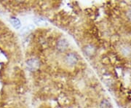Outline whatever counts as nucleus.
I'll list each match as a JSON object with an SVG mask.
<instances>
[{
  "mask_svg": "<svg viewBox=\"0 0 131 108\" xmlns=\"http://www.w3.org/2000/svg\"><path fill=\"white\" fill-rule=\"evenodd\" d=\"M84 52L88 56H92L95 53V48L92 45H88L84 47Z\"/></svg>",
  "mask_w": 131,
  "mask_h": 108,
  "instance_id": "5",
  "label": "nucleus"
},
{
  "mask_svg": "<svg viewBox=\"0 0 131 108\" xmlns=\"http://www.w3.org/2000/svg\"><path fill=\"white\" fill-rule=\"evenodd\" d=\"M10 23L12 24L13 26L16 29H18L21 26V23H20V20L17 18H14V17L11 18H10Z\"/></svg>",
  "mask_w": 131,
  "mask_h": 108,
  "instance_id": "4",
  "label": "nucleus"
},
{
  "mask_svg": "<svg viewBox=\"0 0 131 108\" xmlns=\"http://www.w3.org/2000/svg\"><path fill=\"white\" fill-rule=\"evenodd\" d=\"M34 28L33 26H26V27H25V28L22 30V32H21V33L25 34V33H28L29 32H31V30H32V28Z\"/></svg>",
  "mask_w": 131,
  "mask_h": 108,
  "instance_id": "8",
  "label": "nucleus"
},
{
  "mask_svg": "<svg viewBox=\"0 0 131 108\" xmlns=\"http://www.w3.org/2000/svg\"><path fill=\"white\" fill-rule=\"evenodd\" d=\"M127 16L131 19V9L130 10H129V12H128V13H127Z\"/></svg>",
  "mask_w": 131,
  "mask_h": 108,
  "instance_id": "9",
  "label": "nucleus"
},
{
  "mask_svg": "<svg viewBox=\"0 0 131 108\" xmlns=\"http://www.w3.org/2000/svg\"><path fill=\"white\" fill-rule=\"evenodd\" d=\"M26 65L29 70L35 71L39 69L40 63L37 58H30L26 61Z\"/></svg>",
  "mask_w": 131,
  "mask_h": 108,
  "instance_id": "2",
  "label": "nucleus"
},
{
  "mask_svg": "<svg viewBox=\"0 0 131 108\" xmlns=\"http://www.w3.org/2000/svg\"><path fill=\"white\" fill-rule=\"evenodd\" d=\"M100 107L101 108H111V104L108 102V101H107L106 99L103 100L101 102V103L100 104Z\"/></svg>",
  "mask_w": 131,
  "mask_h": 108,
  "instance_id": "7",
  "label": "nucleus"
},
{
  "mask_svg": "<svg viewBox=\"0 0 131 108\" xmlns=\"http://www.w3.org/2000/svg\"><path fill=\"white\" fill-rule=\"evenodd\" d=\"M68 46H69V42L65 39H61L57 42V49L59 51H64L67 49Z\"/></svg>",
  "mask_w": 131,
  "mask_h": 108,
  "instance_id": "3",
  "label": "nucleus"
},
{
  "mask_svg": "<svg viewBox=\"0 0 131 108\" xmlns=\"http://www.w3.org/2000/svg\"><path fill=\"white\" fill-rule=\"evenodd\" d=\"M77 61H78V57L76 54L73 53H70L66 56L65 62L67 65L74 66L75 64L77 63Z\"/></svg>",
  "mask_w": 131,
  "mask_h": 108,
  "instance_id": "1",
  "label": "nucleus"
},
{
  "mask_svg": "<svg viewBox=\"0 0 131 108\" xmlns=\"http://www.w3.org/2000/svg\"><path fill=\"white\" fill-rule=\"evenodd\" d=\"M35 24L37 25H47V22L45 19L42 18H37L34 20Z\"/></svg>",
  "mask_w": 131,
  "mask_h": 108,
  "instance_id": "6",
  "label": "nucleus"
}]
</instances>
